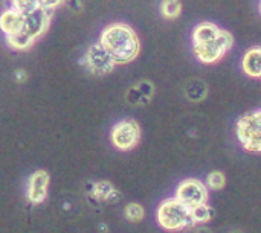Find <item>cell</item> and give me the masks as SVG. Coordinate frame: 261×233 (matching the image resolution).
I'll list each match as a JSON object with an SVG mask.
<instances>
[{
	"instance_id": "cell-17",
	"label": "cell",
	"mask_w": 261,
	"mask_h": 233,
	"mask_svg": "<svg viewBox=\"0 0 261 233\" xmlns=\"http://www.w3.org/2000/svg\"><path fill=\"white\" fill-rule=\"evenodd\" d=\"M162 14L168 18H176L180 14V2L179 0H164L162 2Z\"/></svg>"
},
{
	"instance_id": "cell-18",
	"label": "cell",
	"mask_w": 261,
	"mask_h": 233,
	"mask_svg": "<svg viewBox=\"0 0 261 233\" xmlns=\"http://www.w3.org/2000/svg\"><path fill=\"white\" fill-rule=\"evenodd\" d=\"M206 182H208V186H210L211 189L220 191V189L225 188L226 179H225V176H223L220 171H214V172H211V174L208 176Z\"/></svg>"
},
{
	"instance_id": "cell-19",
	"label": "cell",
	"mask_w": 261,
	"mask_h": 233,
	"mask_svg": "<svg viewBox=\"0 0 261 233\" xmlns=\"http://www.w3.org/2000/svg\"><path fill=\"white\" fill-rule=\"evenodd\" d=\"M63 0H37V5L38 8L44 9V11H49V9H54L57 8Z\"/></svg>"
},
{
	"instance_id": "cell-9",
	"label": "cell",
	"mask_w": 261,
	"mask_h": 233,
	"mask_svg": "<svg viewBox=\"0 0 261 233\" xmlns=\"http://www.w3.org/2000/svg\"><path fill=\"white\" fill-rule=\"evenodd\" d=\"M49 174L46 171H35L29 179L28 186V200L34 205H40L47 197Z\"/></svg>"
},
{
	"instance_id": "cell-3",
	"label": "cell",
	"mask_w": 261,
	"mask_h": 233,
	"mask_svg": "<svg viewBox=\"0 0 261 233\" xmlns=\"http://www.w3.org/2000/svg\"><path fill=\"white\" fill-rule=\"evenodd\" d=\"M260 122V110L242 116L237 122V137H239L242 147L251 153H260L261 151Z\"/></svg>"
},
{
	"instance_id": "cell-2",
	"label": "cell",
	"mask_w": 261,
	"mask_h": 233,
	"mask_svg": "<svg viewBox=\"0 0 261 233\" xmlns=\"http://www.w3.org/2000/svg\"><path fill=\"white\" fill-rule=\"evenodd\" d=\"M158 223L161 227L170 232H177L187 227H193L194 221L191 217V209L184 206L176 198H168L162 201L158 208Z\"/></svg>"
},
{
	"instance_id": "cell-6",
	"label": "cell",
	"mask_w": 261,
	"mask_h": 233,
	"mask_svg": "<svg viewBox=\"0 0 261 233\" xmlns=\"http://www.w3.org/2000/svg\"><path fill=\"white\" fill-rule=\"evenodd\" d=\"M176 200H179L188 209H193L200 205H206L208 201V189L206 186L196 179H188L179 183L176 189Z\"/></svg>"
},
{
	"instance_id": "cell-15",
	"label": "cell",
	"mask_w": 261,
	"mask_h": 233,
	"mask_svg": "<svg viewBox=\"0 0 261 233\" xmlns=\"http://www.w3.org/2000/svg\"><path fill=\"white\" fill-rule=\"evenodd\" d=\"M124 214H125V218H127L128 221L136 223V221H141V220L144 218V214H145V212H144V208H142L141 205H138V203H130V205H127Z\"/></svg>"
},
{
	"instance_id": "cell-11",
	"label": "cell",
	"mask_w": 261,
	"mask_h": 233,
	"mask_svg": "<svg viewBox=\"0 0 261 233\" xmlns=\"http://www.w3.org/2000/svg\"><path fill=\"white\" fill-rule=\"evenodd\" d=\"M243 70L254 78H258L261 75L260 69V49L255 47L252 50H249L245 58H243Z\"/></svg>"
},
{
	"instance_id": "cell-20",
	"label": "cell",
	"mask_w": 261,
	"mask_h": 233,
	"mask_svg": "<svg viewBox=\"0 0 261 233\" xmlns=\"http://www.w3.org/2000/svg\"><path fill=\"white\" fill-rule=\"evenodd\" d=\"M231 233H242V232H240V230H239V232H231Z\"/></svg>"
},
{
	"instance_id": "cell-8",
	"label": "cell",
	"mask_w": 261,
	"mask_h": 233,
	"mask_svg": "<svg viewBox=\"0 0 261 233\" xmlns=\"http://www.w3.org/2000/svg\"><path fill=\"white\" fill-rule=\"evenodd\" d=\"M47 24H49V14H47V11L41 9V8H37L32 12L23 15L21 32L29 35L32 40H35L37 37H40L46 31Z\"/></svg>"
},
{
	"instance_id": "cell-10",
	"label": "cell",
	"mask_w": 261,
	"mask_h": 233,
	"mask_svg": "<svg viewBox=\"0 0 261 233\" xmlns=\"http://www.w3.org/2000/svg\"><path fill=\"white\" fill-rule=\"evenodd\" d=\"M21 27H23V15L18 14L17 11L9 9L0 15V29L6 34V37L20 32Z\"/></svg>"
},
{
	"instance_id": "cell-13",
	"label": "cell",
	"mask_w": 261,
	"mask_h": 233,
	"mask_svg": "<svg viewBox=\"0 0 261 233\" xmlns=\"http://www.w3.org/2000/svg\"><path fill=\"white\" fill-rule=\"evenodd\" d=\"M213 215H214V211L208 205H200V206H196L191 209V217H193L194 224L208 223L213 218Z\"/></svg>"
},
{
	"instance_id": "cell-16",
	"label": "cell",
	"mask_w": 261,
	"mask_h": 233,
	"mask_svg": "<svg viewBox=\"0 0 261 233\" xmlns=\"http://www.w3.org/2000/svg\"><path fill=\"white\" fill-rule=\"evenodd\" d=\"M12 8L21 15H26L38 8L37 0H12Z\"/></svg>"
},
{
	"instance_id": "cell-12",
	"label": "cell",
	"mask_w": 261,
	"mask_h": 233,
	"mask_svg": "<svg viewBox=\"0 0 261 233\" xmlns=\"http://www.w3.org/2000/svg\"><path fill=\"white\" fill-rule=\"evenodd\" d=\"M116 191L115 188L109 183V182H99L93 186V195L98 198V200H102V201H107V200H113Z\"/></svg>"
},
{
	"instance_id": "cell-7",
	"label": "cell",
	"mask_w": 261,
	"mask_h": 233,
	"mask_svg": "<svg viewBox=\"0 0 261 233\" xmlns=\"http://www.w3.org/2000/svg\"><path fill=\"white\" fill-rule=\"evenodd\" d=\"M86 66L87 69L93 73V75H104V73H109L115 63L112 61L110 55L106 52V49L98 43V44H93L90 46V49L87 50L86 53Z\"/></svg>"
},
{
	"instance_id": "cell-5",
	"label": "cell",
	"mask_w": 261,
	"mask_h": 233,
	"mask_svg": "<svg viewBox=\"0 0 261 233\" xmlns=\"http://www.w3.org/2000/svg\"><path fill=\"white\" fill-rule=\"evenodd\" d=\"M141 128L133 119H125L118 122L112 128V143L119 151H128L139 143Z\"/></svg>"
},
{
	"instance_id": "cell-14",
	"label": "cell",
	"mask_w": 261,
	"mask_h": 233,
	"mask_svg": "<svg viewBox=\"0 0 261 233\" xmlns=\"http://www.w3.org/2000/svg\"><path fill=\"white\" fill-rule=\"evenodd\" d=\"M8 43H9V46H12L15 49H28L34 43V40L29 35H26V34H23L20 31L17 34L8 35Z\"/></svg>"
},
{
	"instance_id": "cell-1",
	"label": "cell",
	"mask_w": 261,
	"mask_h": 233,
	"mask_svg": "<svg viewBox=\"0 0 261 233\" xmlns=\"http://www.w3.org/2000/svg\"><path fill=\"white\" fill-rule=\"evenodd\" d=\"M99 44L106 49L115 64L130 63L139 53V40L135 31L122 23L107 26L101 34Z\"/></svg>"
},
{
	"instance_id": "cell-4",
	"label": "cell",
	"mask_w": 261,
	"mask_h": 233,
	"mask_svg": "<svg viewBox=\"0 0 261 233\" xmlns=\"http://www.w3.org/2000/svg\"><path fill=\"white\" fill-rule=\"evenodd\" d=\"M232 46V37L226 31H219L216 37L206 40L203 43L194 44V53L202 63H216L220 60Z\"/></svg>"
}]
</instances>
